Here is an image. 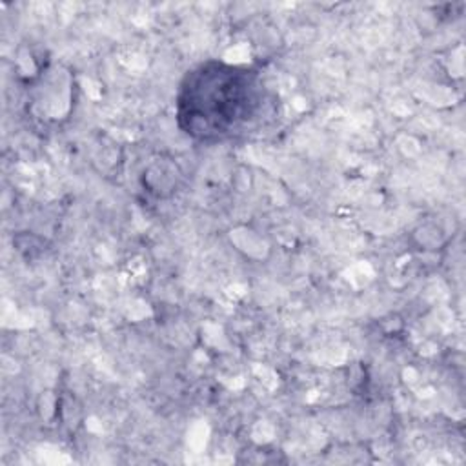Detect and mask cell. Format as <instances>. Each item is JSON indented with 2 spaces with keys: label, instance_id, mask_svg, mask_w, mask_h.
Wrapping results in <instances>:
<instances>
[{
  "label": "cell",
  "instance_id": "6da1fadb",
  "mask_svg": "<svg viewBox=\"0 0 466 466\" xmlns=\"http://www.w3.org/2000/svg\"><path fill=\"white\" fill-rule=\"evenodd\" d=\"M264 106V86L255 71L208 62L182 82L178 120L195 138L220 140L249 129Z\"/></svg>",
  "mask_w": 466,
  "mask_h": 466
}]
</instances>
